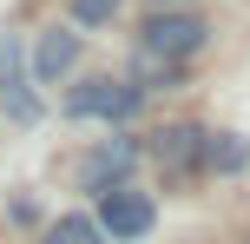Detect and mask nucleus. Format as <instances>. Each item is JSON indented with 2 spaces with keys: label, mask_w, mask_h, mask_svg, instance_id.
<instances>
[{
  "label": "nucleus",
  "mask_w": 250,
  "mask_h": 244,
  "mask_svg": "<svg viewBox=\"0 0 250 244\" xmlns=\"http://www.w3.org/2000/svg\"><path fill=\"white\" fill-rule=\"evenodd\" d=\"M151 152H158V165L191 172V165H204V132H198V126H165Z\"/></svg>",
  "instance_id": "nucleus-7"
},
{
  "label": "nucleus",
  "mask_w": 250,
  "mask_h": 244,
  "mask_svg": "<svg viewBox=\"0 0 250 244\" xmlns=\"http://www.w3.org/2000/svg\"><path fill=\"white\" fill-rule=\"evenodd\" d=\"M151 218H158V211H151V198L145 192H132V185H112V192L99 198V231L112 238V244H125V238H145L151 231Z\"/></svg>",
  "instance_id": "nucleus-2"
},
{
  "label": "nucleus",
  "mask_w": 250,
  "mask_h": 244,
  "mask_svg": "<svg viewBox=\"0 0 250 244\" xmlns=\"http://www.w3.org/2000/svg\"><path fill=\"white\" fill-rule=\"evenodd\" d=\"M79 66V33H66V26H53V33H40V46H33V73H40V86H53V79H66Z\"/></svg>",
  "instance_id": "nucleus-5"
},
{
  "label": "nucleus",
  "mask_w": 250,
  "mask_h": 244,
  "mask_svg": "<svg viewBox=\"0 0 250 244\" xmlns=\"http://www.w3.org/2000/svg\"><path fill=\"white\" fill-rule=\"evenodd\" d=\"M105 231H99V224H92V218H60V224H53V238L46 244H99Z\"/></svg>",
  "instance_id": "nucleus-9"
},
{
  "label": "nucleus",
  "mask_w": 250,
  "mask_h": 244,
  "mask_svg": "<svg viewBox=\"0 0 250 244\" xmlns=\"http://www.w3.org/2000/svg\"><path fill=\"white\" fill-rule=\"evenodd\" d=\"M0 92H7V112L20 119V126L40 119V99L20 86V46H13V40H0Z\"/></svg>",
  "instance_id": "nucleus-6"
},
{
  "label": "nucleus",
  "mask_w": 250,
  "mask_h": 244,
  "mask_svg": "<svg viewBox=\"0 0 250 244\" xmlns=\"http://www.w3.org/2000/svg\"><path fill=\"white\" fill-rule=\"evenodd\" d=\"M244 158H250V145L237 139V132H217V139H204V165H211V172H237Z\"/></svg>",
  "instance_id": "nucleus-8"
},
{
  "label": "nucleus",
  "mask_w": 250,
  "mask_h": 244,
  "mask_svg": "<svg viewBox=\"0 0 250 244\" xmlns=\"http://www.w3.org/2000/svg\"><path fill=\"white\" fill-rule=\"evenodd\" d=\"M119 13V0H73V20H86V26H105Z\"/></svg>",
  "instance_id": "nucleus-10"
},
{
  "label": "nucleus",
  "mask_w": 250,
  "mask_h": 244,
  "mask_svg": "<svg viewBox=\"0 0 250 244\" xmlns=\"http://www.w3.org/2000/svg\"><path fill=\"white\" fill-rule=\"evenodd\" d=\"M132 158H138V152H132V139H105L99 152L79 165V185H86V192H112L125 172H132Z\"/></svg>",
  "instance_id": "nucleus-4"
},
{
  "label": "nucleus",
  "mask_w": 250,
  "mask_h": 244,
  "mask_svg": "<svg viewBox=\"0 0 250 244\" xmlns=\"http://www.w3.org/2000/svg\"><path fill=\"white\" fill-rule=\"evenodd\" d=\"M198 46H204V20L198 13H151L145 20V53H158L165 66L191 60Z\"/></svg>",
  "instance_id": "nucleus-3"
},
{
  "label": "nucleus",
  "mask_w": 250,
  "mask_h": 244,
  "mask_svg": "<svg viewBox=\"0 0 250 244\" xmlns=\"http://www.w3.org/2000/svg\"><path fill=\"white\" fill-rule=\"evenodd\" d=\"M138 99H145V86H132V79H86V86L66 92V112L73 119H132Z\"/></svg>",
  "instance_id": "nucleus-1"
}]
</instances>
